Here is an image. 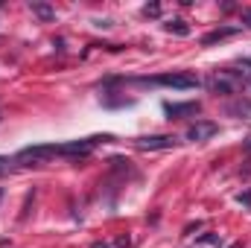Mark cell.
I'll use <instances>...</instances> for the list:
<instances>
[{"instance_id":"6da1fadb","label":"cell","mask_w":251,"mask_h":248,"mask_svg":"<svg viewBox=\"0 0 251 248\" xmlns=\"http://www.w3.org/2000/svg\"><path fill=\"white\" fill-rule=\"evenodd\" d=\"M140 85H164V88H176V91H193L201 85V79L196 73L187 70H178V73H164V76H155V79H137Z\"/></svg>"},{"instance_id":"7a4b0ae2","label":"cell","mask_w":251,"mask_h":248,"mask_svg":"<svg viewBox=\"0 0 251 248\" xmlns=\"http://www.w3.org/2000/svg\"><path fill=\"white\" fill-rule=\"evenodd\" d=\"M105 140H111V137L102 134V137H85V140L59 143V158H85V155H91V149H94L97 143H105Z\"/></svg>"},{"instance_id":"3957f363","label":"cell","mask_w":251,"mask_h":248,"mask_svg":"<svg viewBox=\"0 0 251 248\" xmlns=\"http://www.w3.org/2000/svg\"><path fill=\"white\" fill-rule=\"evenodd\" d=\"M237 85H240V79H237V73L234 70H219V73H213L210 79H207V88L219 97H234L237 94Z\"/></svg>"},{"instance_id":"277c9868","label":"cell","mask_w":251,"mask_h":248,"mask_svg":"<svg viewBox=\"0 0 251 248\" xmlns=\"http://www.w3.org/2000/svg\"><path fill=\"white\" fill-rule=\"evenodd\" d=\"M50 158H59V146H29V149H21V152H18L15 164L29 167V164H44V161H50Z\"/></svg>"},{"instance_id":"5b68a950","label":"cell","mask_w":251,"mask_h":248,"mask_svg":"<svg viewBox=\"0 0 251 248\" xmlns=\"http://www.w3.org/2000/svg\"><path fill=\"white\" fill-rule=\"evenodd\" d=\"M181 140L176 134H152V137H137L134 146L143 152H161V149H176Z\"/></svg>"},{"instance_id":"8992f818","label":"cell","mask_w":251,"mask_h":248,"mask_svg":"<svg viewBox=\"0 0 251 248\" xmlns=\"http://www.w3.org/2000/svg\"><path fill=\"white\" fill-rule=\"evenodd\" d=\"M219 131V125L210 123V120H196V123L187 128V140H193V143H201V140H207V137H213Z\"/></svg>"},{"instance_id":"52a82bcc","label":"cell","mask_w":251,"mask_h":248,"mask_svg":"<svg viewBox=\"0 0 251 248\" xmlns=\"http://www.w3.org/2000/svg\"><path fill=\"white\" fill-rule=\"evenodd\" d=\"M164 111H167L170 120H178V117H196L201 111V105L199 102H167Z\"/></svg>"},{"instance_id":"ba28073f","label":"cell","mask_w":251,"mask_h":248,"mask_svg":"<svg viewBox=\"0 0 251 248\" xmlns=\"http://www.w3.org/2000/svg\"><path fill=\"white\" fill-rule=\"evenodd\" d=\"M237 32H240V26H219V29L207 32V35L201 38V44L210 47V44H216V41H222V38H231V35H237Z\"/></svg>"},{"instance_id":"9c48e42d","label":"cell","mask_w":251,"mask_h":248,"mask_svg":"<svg viewBox=\"0 0 251 248\" xmlns=\"http://www.w3.org/2000/svg\"><path fill=\"white\" fill-rule=\"evenodd\" d=\"M32 15H35L38 21H53V18H56V6H50V3H44V0H35V3H32Z\"/></svg>"},{"instance_id":"30bf717a","label":"cell","mask_w":251,"mask_h":248,"mask_svg":"<svg viewBox=\"0 0 251 248\" xmlns=\"http://www.w3.org/2000/svg\"><path fill=\"white\" fill-rule=\"evenodd\" d=\"M164 29L167 32H173V35H190V26H187V21H170V24H164Z\"/></svg>"},{"instance_id":"8fae6325","label":"cell","mask_w":251,"mask_h":248,"mask_svg":"<svg viewBox=\"0 0 251 248\" xmlns=\"http://www.w3.org/2000/svg\"><path fill=\"white\" fill-rule=\"evenodd\" d=\"M143 15H146V18H158V15H161V6H158V3H146V6H143Z\"/></svg>"},{"instance_id":"7c38bea8","label":"cell","mask_w":251,"mask_h":248,"mask_svg":"<svg viewBox=\"0 0 251 248\" xmlns=\"http://www.w3.org/2000/svg\"><path fill=\"white\" fill-rule=\"evenodd\" d=\"M243 111H251V102H240V105H231L228 114H243Z\"/></svg>"},{"instance_id":"4fadbf2b","label":"cell","mask_w":251,"mask_h":248,"mask_svg":"<svg viewBox=\"0 0 251 248\" xmlns=\"http://www.w3.org/2000/svg\"><path fill=\"white\" fill-rule=\"evenodd\" d=\"M128 243H131V240H128V237H120V240H117V243H114V248H128Z\"/></svg>"},{"instance_id":"5bb4252c","label":"cell","mask_w":251,"mask_h":248,"mask_svg":"<svg viewBox=\"0 0 251 248\" xmlns=\"http://www.w3.org/2000/svg\"><path fill=\"white\" fill-rule=\"evenodd\" d=\"M237 201H240V204H251V193H246V196L240 193V196H237Z\"/></svg>"},{"instance_id":"9a60e30c","label":"cell","mask_w":251,"mask_h":248,"mask_svg":"<svg viewBox=\"0 0 251 248\" xmlns=\"http://www.w3.org/2000/svg\"><path fill=\"white\" fill-rule=\"evenodd\" d=\"M243 21H246V26H249V29H251V9H249V12H246V15H243Z\"/></svg>"},{"instance_id":"2e32d148","label":"cell","mask_w":251,"mask_h":248,"mask_svg":"<svg viewBox=\"0 0 251 248\" xmlns=\"http://www.w3.org/2000/svg\"><path fill=\"white\" fill-rule=\"evenodd\" d=\"M91 248H111V246H108V243H94Z\"/></svg>"},{"instance_id":"e0dca14e","label":"cell","mask_w":251,"mask_h":248,"mask_svg":"<svg viewBox=\"0 0 251 248\" xmlns=\"http://www.w3.org/2000/svg\"><path fill=\"white\" fill-rule=\"evenodd\" d=\"M243 149H246V152H251V137L246 140V143H243Z\"/></svg>"},{"instance_id":"ac0fdd59","label":"cell","mask_w":251,"mask_h":248,"mask_svg":"<svg viewBox=\"0 0 251 248\" xmlns=\"http://www.w3.org/2000/svg\"><path fill=\"white\" fill-rule=\"evenodd\" d=\"M6 164H9V161H3V158H0V173H3V170H6Z\"/></svg>"},{"instance_id":"d6986e66","label":"cell","mask_w":251,"mask_h":248,"mask_svg":"<svg viewBox=\"0 0 251 248\" xmlns=\"http://www.w3.org/2000/svg\"><path fill=\"white\" fill-rule=\"evenodd\" d=\"M249 85H251V76H249Z\"/></svg>"}]
</instances>
